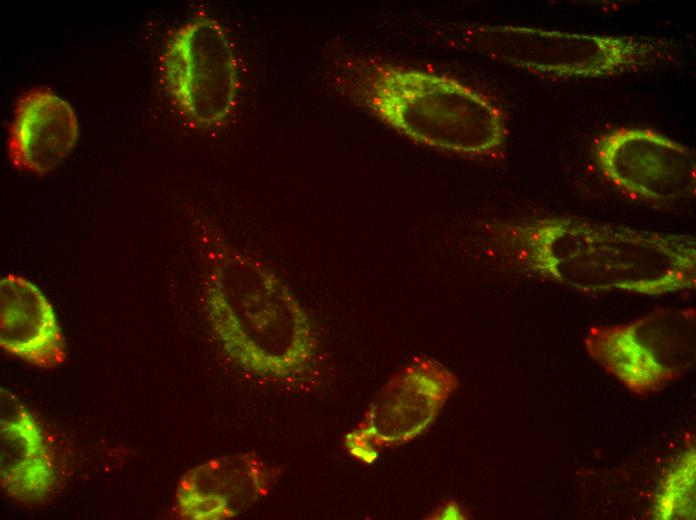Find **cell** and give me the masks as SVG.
I'll return each mask as SVG.
<instances>
[{
  "instance_id": "obj_1",
  "label": "cell",
  "mask_w": 696,
  "mask_h": 520,
  "mask_svg": "<svg viewBox=\"0 0 696 520\" xmlns=\"http://www.w3.org/2000/svg\"><path fill=\"white\" fill-rule=\"evenodd\" d=\"M489 245L517 270L584 291L661 295L696 284V239L571 216L493 223Z\"/></svg>"
},
{
  "instance_id": "obj_2",
  "label": "cell",
  "mask_w": 696,
  "mask_h": 520,
  "mask_svg": "<svg viewBox=\"0 0 696 520\" xmlns=\"http://www.w3.org/2000/svg\"><path fill=\"white\" fill-rule=\"evenodd\" d=\"M335 85L352 102L413 143L466 159L496 157L507 119L489 96L443 74L376 56H346Z\"/></svg>"
},
{
  "instance_id": "obj_3",
  "label": "cell",
  "mask_w": 696,
  "mask_h": 520,
  "mask_svg": "<svg viewBox=\"0 0 696 520\" xmlns=\"http://www.w3.org/2000/svg\"><path fill=\"white\" fill-rule=\"evenodd\" d=\"M205 307L224 353L256 378L285 381L305 374L318 353L310 315L265 262L233 246L205 289Z\"/></svg>"
},
{
  "instance_id": "obj_4",
  "label": "cell",
  "mask_w": 696,
  "mask_h": 520,
  "mask_svg": "<svg viewBox=\"0 0 696 520\" xmlns=\"http://www.w3.org/2000/svg\"><path fill=\"white\" fill-rule=\"evenodd\" d=\"M442 43L547 80L602 79L674 62L679 44L659 37L466 24L439 33Z\"/></svg>"
},
{
  "instance_id": "obj_5",
  "label": "cell",
  "mask_w": 696,
  "mask_h": 520,
  "mask_svg": "<svg viewBox=\"0 0 696 520\" xmlns=\"http://www.w3.org/2000/svg\"><path fill=\"white\" fill-rule=\"evenodd\" d=\"M160 71L174 105L191 124L213 128L231 115L240 85L238 62L225 29L213 17L196 14L172 33Z\"/></svg>"
},
{
  "instance_id": "obj_6",
  "label": "cell",
  "mask_w": 696,
  "mask_h": 520,
  "mask_svg": "<svg viewBox=\"0 0 696 520\" xmlns=\"http://www.w3.org/2000/svg\"><path fill=\"white\" fill-rule=\"evenodd\" d=\"M587 353L629 389L661 388L695 362V309H656L628 323L589 329Z\"/></svg>"
},
{
  "instance_id": "obj_7",
  "label": "cell",
  "mask_w": 696,
  "mask_h": 520,
  "mask_svg": "<svg viewBox=\"0 0 696 520\" xmlns=\"http://www.w3.org/2000/svg\"><path fill=\"white\" fill-rule=\"evenodd\" d=\"M458 384L457 376L436 359L412 358L388 379L345 435L346 451L371 465L383 450L410 443L432 426Z\"/></svg>"
},
{
  "instance_id": "obj_8",
  "label": "cell",
  "mask_w": 696,
  "mask_h": 520,
  "mask_svg": "<svg viewBox=\"0 0 696 520\" xmlns=\"http://www.w3.org/2000/svg\"><path fill=\"white\" fill-rule=\"evenodd\" d=\"M594 160L605 180L635 201L672 209L695 198V151L653 129L619 127L600 135Z\"/></svg>"
},
{
  "instance_id": "obj_9",
  "label": "cell",
  "mask_w": 696,
  "mask_h": 520,
  "mask_svg": "<svg viewBox=\"0 0 696 520\" xmlns=\"http://www.w3.org/2000/svg\"><path fill=\"white\" fill-rule=\"evenodd\" d=\"M278 467L255 451L215 456L186 471L174 494L175 515L184 520H228L272 491Z\"/></svg>"
},
{
  "instance_id": "obj_10",
  "label": "cell",
  "mask_w": 696,
  "mask_h": 520,
  "mask_svg": "<svg viewBox=\"0 0 696 520\" xmlns=\"http://www.w3.org/2000/svg\"><path fill=\"white\" fill-rule=\"evenodd\" d=\"M79 134L71 105L48 88L19 96L7 142L12 165L34 175L55 169L72 151Z\"/></svg>"
},
{
  "instance_id": "obj_11",
  "label": "cell",
  "mask_w": 696,
  "mask_h": 520,
  "mask_svg": "<svg viewBox=\"0 0 696 520\" xmlns=\"http://www.w3.org/2000/svg\"><path fill=\"white\" fill-rule=\"evenodd\" d=\"M56 482L54 464L38 422L7 389H0V484L12 499L35 504Z\"/></svg>"
},
{
  "instance_id": "obj_12",
  "label": "cell",
  "mask_w": 696,
  "mask_h": 520,
  "mask_svg": "<svg viewBox=\"0 0 696 520\" xmlns=\"http://www.w3.org/2000/svg\"><path fill=\"white\" fill-rule=\"evenodd\" d=\"M0 346L41 369L56 368L66 356L52 305L33 283L13 273L0 281Z\"/></svg>"
},
{
  "instance_id": "obj_13",
  "label": "cell",
  "mask_w": 696,
  "mask_h": 520,
  "mask_svg": "<svg viewBox=\"0 0 696 520\" xmlns=\"http://www.w3.org/2000/svg\"><path fill=\"white\" fill-rule=\"evenodd\" d=\"M427 520H464L469 518L467 509L455 500H443L424 517Z\"/></svg>"
}]
</instances>
